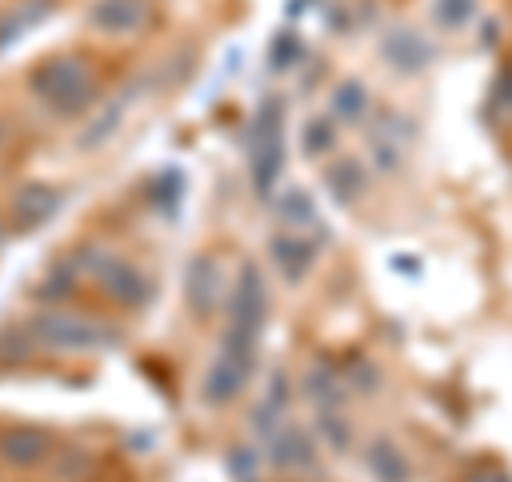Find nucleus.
I'll list each match as a JSON object with an SVG mask.
<instances>
[{
	"label": "nucleus",
	"instance_id": "obj_1",
	"mask_svg": "<svg viewBox=\"0 0 512 482\" xmlns=\"http://www.w3.org/2000/svg\"><path fill=\"white\" fill-rule=\"evenodd\" d=\"M269 316V291H265V273L252 261L239 269V278L227 295V333H222V355L248 359L256 363V342H261Z\"/></svg>",
	"mask_w": 512,
	"mask_h": 482
},
{
	"label": "nucleus",
	"instance_id": "obj_2",
	"mask_svg": "<svg viewBox=\"0 0 512 482\" xmlns=\"http://www.w3.org/2000/svg\"><path fill=\"white\" fill-rule=\"evenodd\" d=\"M30 90L39 94V103L56 116L73 120L94 111V99H99V82H94L90 64L82 56H56L43 60L35 73H30Z\"/></svg>",
	"mask_w": 512,
	"mask_h": 482
},
{
	"label": "nucleus",
	"instance_id": "obj_3",
	"mask_svg": "<svg viewBox=\"0 0 512 482\" xmlns=\"http://www.w3.org/2000/svg\"><path fill=\"white\" fill-rule=\"evenodd\" d=\"M30 342L43 350H56V355H90V350H111L120 342V333L94 316L47 308L30 320Z\"/></svg>",
	"mask_w": 512,
	"mask_h": 482
},
{
	"label": "nucleus",
	"instance_id": "obj_4",
	"mask_svg": "<svg viewBox=\"0 0 512 482\" xmlns=\"http://www.w3.org/2000/svg\"><path fill=\"white\" fill-rule=\"evenodd\" d=\"M252 188L261 197H274L286 167V107L282 99H265L252 116Z\"/></svg>",
	"mask_w": 512,
	"mask_h": 482
},
{
	"label": "nucleus",
	"instance_id": "obj_5",
	"mask_svg": "<svg viewBox=\"0 0 512 482\" xmlns=\"http://www.w3.org/2000/svg\"><path fill=\"white\" fill-rule=\"evenodd\" d=\"M82 269L99 282V291L107 299L124 303V308H146V299L154 295V282L141 273L133 261L124 256H111V252H86L82 256Z\"/></svg>",
	"mask_w": 512,
	"mask_h": 482
},
{
	"label": "nucleus",
	"instance_id": "obj_6",
	"mask_svg": "<svg viewBox=\"0 0 512 482\" xmlns=\"http://www.w3.org/2000/svg\"><path fill=\"white\" fill-rule=\"evenodd\" d=\"M184 299L197 320H210L218 308H227V269L214 252L192 256L184 269Z\"/></svg>",
	"mask_w": 512,
	"mask_h": 482
},
{
	"label": "nucleus",
	"instance_id": "obj_7",
	"mask_svg": "<svg viewBox=\"0 0 512 482\" xmlns=\"http://www.w3.org/2000/svg\"><path fill=\"white\" fill-rule=\"evenodd\" d=\"M252 372H256V363L235 359V355H222V350H218V359L210 363L205 384H201L205 406H231V401H239V393L252 384Z\"/></svg>",
	"mask_w": 512,
	"mask_h": 482
},
{
	"label": "nucleus",
	"instance_id": "obj_8",
	"mask_svg": "<svg viewBox=\"0 0 512 482\" xmlns=\"http://www.w3.org/2000/svg\"><path fill=\"white\" fill-rule=\"evenodd\" d=\"M154 18L150 0H94L90 5V26L103 30V35H137L146 30Z\"/></svg>",
	"mask_w": 512,
	"mask_h": 482
},
{
	"label": "nucleus",
	"instance_id": "obj_9",
	"mask_svg": "<svg viewBox=\"0 0 512 482\" xmlns=\"http://www.w3.org/2000/svg\"><path fill=\"white\" fill-rule=\"evenodd\" d=\"M380 56L393 64L402 77H414V73H423L431 60H436V47H431L419 30H410V26H397L389 30V35L380 39Z\"/></svg>",
	"mask_w": 512,
	"mask_h": 482
},
{
	"label": "nucleus",
	"instance_id": "obj_10",
	"mask_svg": "<svg viewBox=\"0 0 512 482\" xmlns=\"http://www.w3.org/2000/svg\"><path fill=\"white\" fill-rule=\"evenodd\" d=\"M269 465L282 474H308L316 465V440L303 427H278L269 436Z\"/></svg>",
	"mask_w": 512,
	"mask_h": 482
},
{
	"label": "nucleus",
	"instance_id": "obj_11",
	"mask_svg": "<svg viewBox=\"0 0 512 482\" xmlns=\"http://www.w3.org/2000/svg\"><path fill=\"white\" fill-rule=\"evenodd\" d=\"M60 210V192L52 184H22L13 192V227L35 231L43 222H52Z\"/></svg>",
	"mask_w": 512,
	"mask_h": 482
},
{
	"label": "nucleus",
	"instance_id": "obj_12",
	"mask_svg": "<svg viewBox=\"0 0 512 482\" xmlns=\"http://www.w3.org/2000/svg\"><path fill=\"white\" fill-rule=\"evenodd\" d=\"M269 256H274V265H278L282 278L299 286L312 273V265H316V244H312V239H303L299 231H282V235L269 239Z\"/></svg>",
	"mask_w": 512,
	"mask_h": 482
},
{
	"label": "nucleus",
	"instance_id": "obj_13",
	"mask_svg": "<svg viewBox=\"0 0 512 482\" xmlns=\"http://www.w3.org/2000/svg\"><path fill=\"white\" fill-rule=\"evenodd\" d=\"M56 440L47 436L43 427H9L5 436H0V457L9 465H18V470H30V465H39L52 457Z\"/></svg>",
	"mask_w": 512,
	"mask_h": 482
},
{
	"label": "nucleus",
	"instance_id": "obj_14",
	"mask_svg": "<svg viewBox=\"0 0 512 482\" xmlns=\"http://www.w3.org/2000/svg\"><path fill=\"white\" fill-rule=\"evenodd\" d=\"M286 410H291V380H286V372H274L265 380V397L256 401V410H252V427L269 440L282 427Z\"/></svg>",
	"mask_w": 512,
	"mask_h": 482
},
{
	"label": "nucleus",
	"instance_id": "obj_15",
	"mask_svg": "<svg viewBox=\"0 0 512 482\" xmlns=\"http://www.w3.org/2000/svg\"><path fill=\"white\" fill-rule=\"evenodd\" d=\"M52 13H56V0H18V9H9L5 18H0V52L22 43L30 30L43 26Z\"/></svg>",
	"mask_w": 512,
	"mask_h": 482
},
{
	"label": "nucleus",
	"instance_id": "obj_16",
	"mask_svg": "<svg viewBox=\"0 0 512 482\" xmlns=\"http://www.w3.org/2000/svg\"><path fill=\"white\" fill-rule=\"evenodd\" d=\"M363 461H367V474L376 482H410V461H406L402 448H397V440H389V436H376L367 444Z\"/></svg>",
	"mask_w": 512,
	"mask_h": 482
},
{
	"label": "nucleus",
	"instance_id": "obj_17",
	"mask_svg": "<svg viewBox=\"0 0 512 482\" xmlns=\"http://www.w3.org/2000/svg\"><path fill=\"white\" fill-rule=\"evenodd\" d=\"M325 188L338 205H355L363 197V188H367V171L355 163V158H342V163H333L325 171Z\"/></svg>",
	"mask_w": 512,
	"mask_h": 482
},
{
	"label": "nucleus",
	"instance_id": "obj_18",
	"mask_svg": "<svg viewBox=\"0 0 512 482\" xmlns=\"http://www.w3.org/2000/svg\"><path fill=\"white\" fill-rule=\"evenodd\" d=\"M316 436L325 440L329 453H350V444H355V427H350L342 406H316Z\"/></svg>",
	"mask_w": 512,
	"mask_h": 482
},
{
	"label": "nucleus",
	"instance_id": "obj_19",
	"mask_svg": "<svg viewBox=\"0 0 512 482\" xmlns=\"http://www.w3.org/2000/svg\"><path fill=\"white\" fill-rule=\"evenodd\" d=\"M329 111H333V120H342V124H359L367 116V86L359 82V77L338 82L329 94Z\"/></svg>",
	"mask_w": 512,
	"mask_h": 482
},
{
	"label": "nucleus",
	"instance_id": "obj_20",
	"mask_svg": "<svg viewBox=\"0 0 512 482\" xmlns=\"http://www.w3.org/2000/svg\"><path fill=\"white\" fill-rule=\"evenodd\" d=\"M303 389H308V397L316 401V406H342V397H346V380L333 372V367L325 363V367H312L308 372V380H303Z\"/></svg>",
	"mask_w": 512,
	"mask_h": 482
},
{
	"label": "nucleus",
	"instance_id": "obj_21",
	"mask_svg": "<svg viewBox=\"0 0 512 482\" xmlns=\"http://www.w3.org/2000/svg\"><path fill=\"white\" fill-rule=\"evenodd\" d=\"M222 465H227V474L235 482H261V448L256 444H231Z\"/></svg>",
	"mask_w": 512,
	"mask_h": 482
},
{
	"label": "nucleus",
	"instance_id": "obj_22",
	"mask_svg": "<svg viewBox=\"0 0 512 482\" xmlns=\"http://www.w3.org/2000/svg\"><path fill=\"white\" fill-rule=\"evenodd\" d=\"M299 60H303V35L299 30H278L274 43H269V69L286 73V69H295Z\"/></svg>",
	"mask_w": 512,
	"mask_h": 482
},
{
	"label": "nucleus",
	"instance_id": "obj_23",
	"mask_svg": "<svg viewBox=\"0 0 512 482\" xmlns=\"http://www.w3.org/2000/svg\"><path fill=\"white\" fill-rule=\"evenodd\" d=\"M333 146H338V137H333V120H325V116L308 120V128H303V154L320 158V154H329Z\"/></svg>",
	"mask_w": 512,
	"mask_h": 482
},
{
	"label": "nucleus",
	"instance_id": "obj_24",
	"mask_svg": "<svg viewBox=\"0 0 512 482\" xmlns=\"http://www.w3.org/2000/svg\"><path fill=\"white\" fill-rule=\"evenodd\" d=\"M77 278H82V273H77V265H69V261L56 265V269L43 278V286H39V299H52V303H60V299H64V295H69L73 286H77Z\"/></svg>",
	"mask_w": 512,
	"mask_h": 482
},
{
	"label": "nucleus",
	"instance_id": "obj_25",
	"mask_svg": "<svg viewBox=\"0 0 512 482\" xmlns=\"http://www.w3.org/2000/svg\"><path fill=\"white\" fill-rule=\"evenodd\" d=\"M436 22L444 30H461L466 22H474V0H436Z\"/></svg>",
	"mask_w": 512,
	"mask_h": 482
},
{
	"label": "nucleus",
	"instance_id": "obj_26",
	"mask_svg": "<svg viewBox=\"0 0 512 482\" xmlns=\"http://www.w3.org/2000/svg\"><path fill=\"white\" fill-rule=\"evenodd\" d=\"M124 120V103H116V107H107L99 120H94L86 133H82V150H94V146H103V141L111 137V128H116Z\"/></svg>",
	"mask_w": 512,
	"mask_h": 482
},
{
	"label": "nucleus",
	"instance_id": "obj_27",
	"mask_svg": "<svg viewBox=\"0 0 512 482\" xmlns=\"http://www.w3.org/2000/svg\"><path fill=\"white\" fill-rule=\"evenodd\" d=\"M282 218L291 222V227L316 222V210H312V197H308V192H286V197H282Z\"/></svg>",
	"mask_w": 512,
	"mask_h": 482
},
{
	"label": "nucleus",
	"instance_id": "obj_28",
	"mask_svg": "<svg viewBox=\"0 0 512 482\" xmlns=\"http://www.w3.org/2000/svg\"><path fill=\"white\" fill-rule=\"evenodd\" d=\"M180 192H184V175L175 167H167L163 175H158V184H154V201H163V210L171 214L175 201H180Z\"/></svg>",
	"mask_w": 512,
	"mask_h": 482
},
{
	"label": "nucleus",
	"instance_id": "obj_29",
	"mask_svg": "<svg viewBox=\"0 0 512 482\" xmlns=\"http://www.w3.org/2000/svg\"><path fill=\"white\" fill-rule=\"evenodd\" d=\"M491 107H495V116H512V69L500 73V82H495L491 90Z\"/></svg>",
	"mask_w": 512,
	"mask_h": 482
},
{
	"label": "nucleus",
	"instance_id": "obj_30",
	"mask_svg": "<svg viewBox=\"0 0 512 482\" xmlns=\"http://www.w3.org/2000/svg\"><path fill=\"white\" fill-rule=\"evenodd\" d=\"M466 482H512V474L500 470V465H483V470H474Z\"/></svg>",
	"mask_w": 512,
	"mask_h": 482
},
{
	"label": "nucleus",
	"instance_id": "obj_31",
	"mask_svg": "<svg viewBox=\"0 0 512 482\" xmlns=\"http://www.w3.org/2000/svg\"><path fill=\"white\" fill-rule=\"evenodd\" d=\"M0 355H13V346H0ZM26 355H30V342L18 346V359H26Z\"/></svg>",
	"mask_w": 512,
	"mask_h": 482
}]
</instances>
